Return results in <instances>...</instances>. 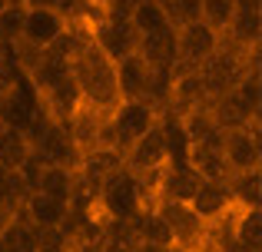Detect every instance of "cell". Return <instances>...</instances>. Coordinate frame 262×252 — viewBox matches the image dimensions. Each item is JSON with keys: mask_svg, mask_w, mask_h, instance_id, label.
I'll return each mask as SVG.
<instances>
[{"mask_svg": "<svg viewBox=\"0 0 262 252\" xmlns=\"http://www.w3.org/2000/svg\"><path fill=\"white\" fill-rule=\"evenodd\" d=\"M70 73H73V83H77V90H80V103H83V106L103 113V117H110V113L120 106L116 63L90 37L80 43V50L73 53Z\"/></svg>", "mask_w": 262, "mask_h": 252, "instance_id": "cell-1", "label": "cell"}, {"mask_svg": "<svg viewBox=\"0 0 262 252\" xmlns=\"http://www.w3.org/2000/svg\"><path fill=\"white\" fill-rule=\"evenodd\" d=\"M252 70H259V47L256 50H246V47H236L226 37H219V47L196 70V77H199V83H203L206 97H209V103H212L216 97L236 90L239 80H243L246 73H252Z\"/></svg>", "mask_w": 262, "mask_h": 252, "instance_id": "cell-2", "label": "cell"}, {"mask_svg": "<svg viewBox=\"0 0 262 252\" xmlns=\"http://www.w3.org/2000/svg\"><path fill=\"white\" fill-rule=\"evenodd\" d=\"M149 206H153V202L143 193L140 179L123 166L116 169V173H110L106 179L100 182V189H96V216H100L103 222H126V219H133L140 209H149Z\"/></svg>", "mask_w": 262, "mask_h": 252, "instance_id": "cell-3", "label": "cell"}, {"mask_svg": "<svg viewBox=\"0 0 262 252\" xmlns=\"http://www.w3.org/2000/svg\"><path fill=\"white\" fill-rule=\"evenodd\" d=\"M156 120H160V110L149 106L146 100H126V103H120L106 117V123L100 129V146L116 149L120 156H126L129 146L136 140H143L146 129L156 126Z\"/></svg>", "mask_w": 262, "mask_h": 252, "instance_id": "cell-4", "label": "cell"}, {"mask_svg": "<svg viewBox=\"0 0 262 252\" xmlns=\"http://www.w3.org/2000/svg\"><path fill=\"white\" fill-rule=\"evenodd\" d=\"M219 47V33L209 30L203 20L186 24L176 30V63H173V77L183 73H196L199 66L209 60V53Z\"/></svg>", "mask_w": 262, "mask_h": 252, "instance_id": "cell-5", "label": "cell"}, {"mask_svg": "<svg viewBox=\"0 0 262 252\" xmlns=\"http://www.w3.org/2000/svg\"><path fill=\"white\" fill-rule=\"evenodd\" d=\"M223 159H226L232 176L262 169V133H259V126L223 133Z\"/></svg>", "mask_w": 262, "mask_h": 252, "instance_id": "cell-6", "label": "cell"}, {"mask_svg": "<svg viewBox=\"0 0 262 252\" xmlns=\"http://www.w3.org/2000/svg\"><path fill=\"white\" fill-rule=\"evenodd\" d=\"M67 27H70V20L63 13L50 10V7H33V10L24 13V27H20L17 43L30 47V50H47V47H53L67 33Z\"/></svg>", "mask_w": 262, "mask_h": 252, "instance_id": "cell-7", "label": "cell"}, {"mask_svg": "<svg viewBox=\"0 0 262 252\" xmlns=\"http://www.w3.org/2000/svg\"><path fill=\"white\" fill-rule=\"evenodd\" d=\"M90 40H93V43L116 63V60L136 53L140 33H136V27L129 24V17H120V20H90Z\"/></svg>", "mask_w": 262, "mask_h": 252, "instance_id": "cell-8", "label": "cell"}, {"mask_svg": "<svg viewBox=\"0 0 262 252\" xmlns=\"http://www.w3.org/2000/svg\"><path fill=\"white\" fill-rule=\"evenodd\" d=\"M37 110H40L37 93H33L30 80L20 73V77L13 80V86L4 93V97H0V126H7V129H20V133H24V129L33 123Z\"/></svg>", "mask_w": 262, "mask_h": 252, "instance_id": "cell-9", "label": "cell"}, {"mask_svg": "<svg viewBox=\"0 0 262 252\" xmlns=\"http://www.w3.org/2000/svg\"><path fill=\"white\" fill-rule=\"evenodd\" d=\"M206 110H209L212 123L223 129V133H229V129H246V126H259V113H252L236 90L216 97Z\"/></svg>", "mask_w": 262, "mask_h": 252, "instance_id": "cell-10", "label": "cell"}, {"mask_svg": "<svg viewBox=\"0 0 262 252\" xmlns=\"http://www.w3.org/2000/svg\"><path fill=\"white\" fill-rule=\"evenodd\" d=\"M149 77H153V70L143 63L140 53H129V57L116 60V90H120V103H126V100H146Z\"/></svg>", "mask_w": 262, "mask_h": 252, "instance_id": "cell-11", "label": "cell"}, {"mask_svg": "<svg viewBox=\"0 0 262 252\" xmlns=\"http://www.w3.org/2000/svg\"><path fill=\"white\" fill-rule=\"evenodd\" d=\"M136 53L143 57L146 66L173 73V63H176V30L173 27H163V30L143 33L140 43H136Z\"/></svg>", "mask_w": 262, "mask_h": 252, "instance_id": "cell-12", "label": "cell"}, {"mask_svg": "<svg viewBox=\"0 0 262 252\" xmlns=\"http://www.w3.org/2000/svg\"><path fill=\"white\" fill-rule=\"evenodd\" d=\"M189 209L206 222V226L226 219V216L232 213V196H229V189H226V182H199Z\"/></svg>", "mask_w": 262, "mask_h": 252, "instance_id": "cell-13", "label": "cell"}, {"mask_svg": "<svg viewBox=\"0 0 262 252\" xmlns=\"http://www.w3.org/2000/svg\"><path fill=\"white\" fill-rule=\"evenodd\" d=\"M24 219L30 222L33 229H53V226H63L67 222V213H70V206L60 199H53V196H43V193H30L24 199Z\"/></svg>", "mask_w": 262, "mask_h": 252, "instance_id": "cell-14", "label": "cell"}, {"mask_svg": "<svg viewBox=\"0 0 262 252\" xmlns=\"http://www.w3.org/2000/svg\"><path fill=\"white\" fill-rule=\"evenodd\" d=\"M140 249V236H136L133 222H103L100 236L93 239L90 252H136Z\"/></svg>", "mask_w": 262, "mask_h": 252, "instance_id": "cell-15", "label": "cell"}, {"mask_svg": "<svg viewBox=\"0 0 262 252\" xmlns=\"http://www.w3.org/2000/svg\"><path fill=\"white\" fill-rule=\"evenodd\" d=\"M226 189H229V196H232V206H239V209H262V169L229 176Z\"/></svg>", "mask_w": 262, "mask_h": 252, "instance_id": "cell-16", "label": "cell"}, {"mask_svg": "<svg viewBox=\"0 0 262 252\" xmlns=\"http://www.w3.org/2000/svg\"><path fill=\"white\" fill-rule=\"evenodd\" d=\"M37 193L53 196V199H60V202L70 206L73 193H77V173H73V169H63V166H43L40 182H37Z\"/></svg>", "mask_w": 262, "mask_h": 252, "instance_id": "cell-17", "label": "cell"}, {"mask_svg": "<svg viewBox=\"0 0 262 252\" xmlns=\"http://www.w3.org/2000/svg\"><path fill=\"white\" fill-rule=\"evenodd\" d=\"M27 156H30V143H27V136L20 133V129L0 126V166L10 169V173H17V169L27 163Z\"/></svg>", "mask_w": 262, "mask_h": 252, "instance_id": "cell-18", "label": "cell"}, {"mask_svg": "<svg viewBox=\"0 0 262 252\" xmlns=\"http://www.w3.org/2000/svg\"><path fill=\"white\" fill-rule=\"evenodd\" d=\"M0 246H4V252H37L33 226L24 219V213H17L7 222V229L0 233Z\"/></svg>", "mask_w": 262, "mask_h": 252, "instance_id": "cell-19", "label": "cell"}, {"mask_svg": "<svg viewBox=\"0 0 262 252\" xmlns=\"http://www.w3.org/2000/svg\"><path fill=\"white\" fill-rule=\"evenodd\" d=\"M232 10H236V0H199V20L209 30H216L219 37L229 30Z\"/></svg>", "mask_w": 262, "mask_h": 252, "instance_id": "cell-20", "label": "cell"}, {"mask_svg": "<svg viewBox=\"0 0 262 252\" xmlns=\"http://www.w3.org/2000/svg\"><path fill=\"white\" fill-rule=\"evenodd\" d=\"M30 196V189L24 186L17 173L0 166V209H10V213H20L24 209V199Z\"/></svg>", "mask_w": 262, "mask_h": 252, "instance_id": "cell-21", "label": "cell"}, {"mask_svg": "<svg viewBox=\"0 0 262 252\" xmlns=\"http://www.w3.org/2000/svg\"><path fill=\"white\" fill-rule=\"evenodd\" d=\"M129 24L136 27V33H153V30H163L166 24V17H163V10L156 7V0H143V4H133V10H129Z\"/></svg>", "mask_w": 262, "mask_h": 252, "instance_id": "cell-22", "label": "cell"}, {"mask_svg": "<svg viewBox=\"0 0 262 252\" xmlns=\"http://www.w3.org/2000/svg\"><path fill=\"white\" fill-rule=\"evenodd\" d=\"M24 13H27V7H20L17 0H7V7L0 10V33H4V43H17L20 40Z\"/></svg>", "mask_w": 262, "mask_h": 252, "instance_id": "cell-23", "label": "cell"}, {"mask_svg": "<svg viewBox=\"0 0 262 252\" xmlns=\"http://www.w3.org/2000/svg\"><path fill=\"white\" fill-rule=\"evenodd\" d=\"M33 239H37V252H67L70 249V239L60 226L53 229H33Z\"/></svg>", "mask_w": 262, "mask_h": 252, "instance_id": "cell-24", "label": "cell"}, {"mask_svg": "<svg viewBox=\"0 0 262 252\" xmlns=\"http://www.w3.org/2000/svg\"><path fill=\"white\" fill-rule=\"evenodd\" d=\"M136 252H186V249H179V246H149V242H140V249Z\"/></svg>", "mask_w": 262, "mask_h": 252, "instance_id": "cell-25", "label": "cell"}, {"mask_svg": "<svg viewBox=\"0 0 262 252\" xmlns=\"http://www.w3.org/2000/svg\"><path fill=\"white\" fill-rule=\"evenodd\" d=\"M13 60V53H10V43H0V66L4 63H10Z\"/></svg>", "mask_w": 262, "mask_h": 252, "instance_id": "cell-26", "label": "cell"}, {"mask_svg": "<svg viewBox=\"0 0 262 252\" xmlns=\"http://www.w3.org/2000/svg\"><path fill=\"white\" fill-rule=\"evenodd\" d=\"M20 7H27V10H33V7H50V0H17Z\"/></svg>", "mask_w": 262, "mask_h": 252, "instance_id": "cell-27", "label": "cell"}, {"mask_svg": "<svg viewBox=\"0 0 262 252\" xmlns=\"http://www.w3.org/2000/svg\"><path fill=\"white\" fill-rule=\"evenodd\" d=\"M4 7H7V0H0V10H4Z\"/></svg>", "mask_w": 262, "mask_h": 252, "instance_id": "cell-28", "label": "cell"}, {"mask_svg": "<svg viewBox=\"0 0 262 252\" xmlns=\"http://www.w3.org/2000/svg\"><path fill=\"white\" fill-rule=\"evenodd\" d=\"M129 4H143V0H129Z\"/></svg>", "mask_w": 262, "mask_h": 252, "instance_id": "cell-29", "label": "cell"}, {"mask_svg": "<svg viewBox=\"0 0 262 252\" xmlns=\"http://www.w3.org/2000/svg\"><path fill=\"white\" fill-rule=\"evenodd\" d=\"M0 252H4V246H0Z\"/></svg>", "mask_w": 262, "mask_h": 252, "instance_id": "cell-30", "label": "cell"}]
</instances>
